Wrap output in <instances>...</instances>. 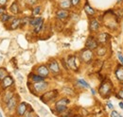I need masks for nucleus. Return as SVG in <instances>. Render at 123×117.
I'll list each match as a JSON object with an SVG mask.
<instances>
[{
	"mask_svg": "<svg viewBox=\"0 0 123 117\" xmlns=\"http://www.w3.org/2000/svg\"><path fill=\"white\" fill-rule=\"evenodd\" d=\"M98 93L102 97H108L112 93V84L109 81L103 82L98 89Z\"/></svg>",
	"mask_w": 123,
	"mask_h": 117,
	"instance_id": "f257e3e1",
	"label": "nucleus"
},
{
	"mask_svg": "<svg viewBox=\"0 0 123 117\" xmlns=\"http://www.w3.org/2000/svg\"><path fill=\"white\" fill-rule=\"evenodd\" d=\"M70 103V100L68 98H62L59 101H57L56 104H55V109H56V111L59 112V113H62V112H64L67 109V105Z\"/></svg>",
	"mask_w": 123,
	"mask_h": 117,
	"instance_id": "f03ea898",
	"label": "nucleus"
},
{
	"mask_svg": "<svg viewBox=\"0 0 123 117\" xmlns=\"http://www.w3.org/2000/svg\"><path fill=\"white\" fill-rule=\"evenodd\" d=\"M58 96V91L57 90H52V91H48L45 93L42 96H41V100L45 103H48L49 101L55 99Z\"/></svg>",
	"mask_w": 123,
	"mask_h": 117,
	"instance_id": "7ed1b4c3",
	"label": "nucleus"
},
{
	"mask_svg": "<svg viewBox=\"0 0 123 117\" xmlns=\"http://www.w3.org/2000/svg\"><path fill=\"white\" fill-rule=\"evenodd\" d=\"M9 11L13 15H17L21 12V6L19 0H14L12 2V4L9 7Z\"/></svg>",
	"mask_w": 123,
	"mask_h": 117,
	"instance_id": "20e7f679",
	"label": "nucleus"
},
{
	"mask_svg": "<svg viewBox=\"0 0 123 117\" xmlns=\"http://www.w3.org/2000/svg\"><path fill=\"white\" fill-rule=\"evenodd\" d=\"M33 90L36 92V93H41V92H44L46 91L47 87H48V84L47 82H46L45 80L43 81H38V82H33Z\"/></svg>",
	"mask_w": 123,
	"mask_h": 117,
	"instance_id": "39448f33",
	"label": "nucleus"
},
{
	"mask_svg": "<svg viewBox=\"0 0 123 117\" xmlns=\"http://www.w3.org/2000/svg\"><path fill=\"white\" fill-rule=\"evenodd\" d=\"M80 58H81L82 61H84V62H86V63L90 62L93 58L92 50L87 49V48H85L84 50H82L81 53H80Z\"/></svg>",
	"mask_w": 123,
	"mask_h": 117,
	"instance_id": "423d86ee",
	"label": "nucleus"
},
{
	"mask_svg": "<svg viewBox=\"0 0 123 117\" xmlns=\"http://www.w3.org/2000/svg\"><path fill=\"white\" fill-rule=\"evenodd\" d=\"M0 82H1V87H2V89H4V90L7 89V88L12 87L14 84V80H13L12 76H10V75H7L4 77V79H2Z\"/></svg>",
	"mask_w": 123,
	"mask_h": 117,
	"instance_id": "0eeeda50",
	"label": "nucleus"
},
{
	"mask_svg": "<svg viewBox=\"0 0 123 117\" xmlns=\"http://www.w3.org/2000/svg\"><path fill=\"white\" fill-rule=\"evenodd\" d=\"M98 46V42L97 41V38L90 36L87 40H86V43H85V47L87 49H90V50H94V49H97Z\"/></svg>",
	"mask_w": 123,
	"mask_h": 117,
	"instance_id": "6e6552de",
	"label": "nucleus"
},
{
	"mask_svg": "<svg viewBox=\"0 0 123 117\" xmlns=\"http://www.w3.org/2000/svg\"><path fill=\"white\" fill-rule=\"evenodd\" d=\"M70 16V12L67 10H62V9H59L56 12V18L58 20H65Z\"/></svg>",
	"mask_w": 123,
	"mask_h": 117,
	"instance_id": "1a4fd4ad",
	"label": "nucleus"
},
{
	"mask_svg": "<svg viewBox=\"0 0 123 117\" xmlns=\"http://www.w3.org/2000/svg\"><path fill=\"white\" fill-rule=\"evenodd\" d=\"M21 18H19V17H13L12 18V20L9 23V25H10V27H9V29H11V30H15V29H19L20 27H21Z\"/></svg>",
	"mask_w": 123,
	"mask_h": 117,
	"instance_id": "9d476101",
	"label": "nucleus"
},
{
	"mask_svg": "<svg viewBox=\"0 0 123 117\" xmlns=\"http://www.w3.org/2000/svg\"><path fill=\"white\" fill-rule=\"evenodd\" d=\"M67 65H68V68L74 70V71H78V65H77V58L75 56H69L67 60Z\"/></svg>",
	"mask_w": 123,
	"mask_h": 117,
	"instance_id": "9b49d317",
	"label": "nucleus"
},
{
	"mask_svg": "<svg viewBox=\"0 0 123 117\" xmlns=\"http://www.w3.org/2000/svg\"><path fill=\"white\" fill-rule=\"evenodd\" d=\"M48 69L50 72H52L53 74H59L61 69H60V66H59V63L57 62V60H51L49 63H48Z\"/></svg>",
	"mask_w": 123,
	"mask_h": 117,
	"instance_id": "f8f14e48",
	"label": "nucleus"
},
{
	"mask_svg": "<svg viewBox=\"0 0 123 117\" xmlns=\"http://www.w3.org/2000/svg\"><path fill=\"white\" fill-rule=\"evenodd\" d=\"M27 111H28V104L26 102H21L16 107V111L19 116H23Z\"/></svg>",
	"mask_w": 123,
	"mask_h": 117,
	"instance_id": "ddd939ff",
	"label": "nucleus"
},
{
	"mask_svg": "<svg viewBox=\"0 0 123 117\" xmlns=\"http://www.w3.org/2000/svg\"><path fill=\"white\" fill-rule=\"evenodd\" d=\"M37 74L39 76H41L42 77L46 78V77L48 76V75H49V69H48V67L46 66V65H40L37 68Z\"/></svg>",
	"mask_w": 123,
	"mask_h": 117,
	"instance_id": "4468645a",
	"label": "nucleus"
},
{
	"mask_svg": "<svg viewBox=\"0 0 123 117\" xmlns=\"http://www.w3.org/2000/svg\"><path fill=\"white\" fill-rule=\"evenodd\" d=\"M83 10H84L85 13L88 15L89 17H94L96 15V10L90 6V4L88 2H85L84 6H83Z\"/></svg>",
	"mask_w": 123,
	"mask_h": 117,
	"instance_id": "2eb2a0df",
	"label": "nucleus"
},
{
	"mask_svg": "<svg viewBox=\"0 0 123 117\" xmlns=\"http://www.w3.org/2000/svg\"><path fill=\"white\" fill-rule=\"evenodd\" d=\"M6 104H7L8 110H10V111L14 110L16 107H17V105H18V104H17V97H16L15 95H12V98L6 103Z\"/></svg>",
	"mask_w": 123,
	"mask_h": 117,
	"instance_id": "dca6fc26",
	"label": "nucleus"
},
{
	"mask_svg": "<svg viewBox=\"0 0 123 117\" xmlns=\"http://www.w3.org/2000/svg\"><path fill=\"white\" fill-rule=\"evenodd\" d=\"M98 29H99V22L97 19L92 18L90 20V22H89V29H90V31L96 32V31H98Z\"/></svg>",
	"mask_w": 123,
	"mask_h": 117,
	"instance_id": "f3484780",
	"label": "nucleus"
},
{
	"mask_svg": "<svg viewBox=\"0 0 123 117\" xmlns=\"http://www.w3.org/2000/svg\"><path fill=\"white\" fill-rule=\"evenodd\" d=\"M59 8L62 9V10L69 11L72 8L71 0H60V2H59Z\"/></svg>",
	"mask_w": 123,
	"mask_h": 117,
	"instance_id": "a211bd4d",
	"label": "nucleus"
},
{
	"mask_svg": "<svg viewBox=\"0 0 123 117\" xmlns=\"http://www.w3.org/2000/svg\"><path fill=\"white\" fill-rule=\"evenodd\" d=\"M13 17H14V16L9 14L8 12H5V13H3V14L0 16V21H1L3 24H7V23H10V22L12 20Z\"/></svg>",
	"mask_w": 123,
	"mask_h": 117,
	"instance_id": "6ab92c4d",
	"label": "nucleus"
},
{
	"mask_svg": "<svg viewBox=\"0 0 123 117\" xmlns=\"http://www.w3.org/2000/svg\"><path fill=\"white\" fill-rule=\"evenodd\" d=\"M109 38H110V36L108 35L107 33H100L97 37V41L98 42V44L99 43L100 44H105L108 40H109Z\"/></svg>",
	"mask_w": 123,
	"mask_h": 117,
	"instance_id": "aec40b11",
	"label": "nucleus"
},
{
	"mask_svg": "<svg viewBox=\"0 0 123 117\" xmlns=\"http://www.w3.org/2000/svg\"><path fill=\"white\" fill-rule=\"evenodd\" d=\"M41 12H42V6H40V5H35L34 7H32V10H31L32 17H37L38 15H40Z\"/></svg>",
	"mask_w": 123,
	"mask_h": 117,
	"instance_id": "412c9836",
	"label": "nucleus"
},
{
	"mask_svg": "<svg viewBox=\"0 0 123 117\" xmlns=\"http://www.w3.org/2000/svg\"><path fill=\"white\" fill-rule=\"evenodd\" d=\"M42 20H43L42 17H39V16H37V17H32V16H31V20H30V24H29V25L33 28V27H35L38 23H40Z\"/></svg>",
	"mask_w": 123,
	"mask_h": 117,
	"instance_id": "4be33fe9",
	"label": "nucleus"
},
{
	"mask_svg": "<svg viewBox=\"0 0 123 117\" xmlns=\"http://www.w3.org/2000/svg\"><path fill=\"white\" fill-rule=\"evenodd\" d=\"M115 74H116L118 80L123 81V66H118V68L116 70Z\"/></svg>",
	"mask_w": 123,
	"mask_h": 117,
	"instance_id": "5701e85b",
	"label": "nucleus"
},
{
	"mask_svg": "<svg viewBox=\"0 0 123 117\" xmlns=\"http://www.w3.org/2000/svg\"><path fill=\"white\" fill-rule=\"evenodd\" d=\"M43 28H44V19L40 23H38L35 27H33V32L34 33H39L43 29Z\"/></svg>",
	"mask_w": 123,
	"mask_h": 117,
	"instance_id": "b1692460",
	"label": "nucleus"
},
{
	"mask_svg": "<svg viewBox=\"0 0 123 117\" xmlns=\"http://www.w3.org/2000/svg\"><path fill=\"white\" fill-rule=\"evenodd\" d=\"M31 78L32 82H38V81H43L45 78L42 77L39 75H35V74H31Z\"/></svg>",
	"mask_w": 123,
	"mask_h": 117,
	"instance_id": "393cba45",
	"label": "nucleus"
},
{
	"mask_svg": "<svg viewBox=\"0 0 123 117\" xmlns=\"http://www.w3.org/2000/svg\"><path fill=\"white\" fill-rule=\"evenodd\" d=\"M97 49H98V50H97V53H98V56H103V55H105V53H106V48H105V46H98Z\"/></svg>",
	"mask_w": 123,
	"mask_h": 117,
	"instance_id": "a878e982",
	"label": "nucleus"
},
{
	"mask_svg": "<svg viewBox=\"0 0 123 117\" xmlns=\"http://www.w3.org/2000/svg\"><path fill=\"white\" fill-rule=\"evenodd\" d=\"M12 95H13V94H12V92H7V93L4 94V96H3V101L5 103H7L11 98H12Z\"/></svg>",
	"mask_w": 123,
	"mask_h": 117,
	"instance_id": "bb28decb",
	"label": "nucleus"
},
{
	"mask_svg": "<svg viewBox=\"0 0 123 117\" xmlns=\"http://www.w3.org/2000/svg\"><path fill=\"white\" fill-rule=\"evenodd\" d=\"M30 20H31V17L30 16H25L23 18H21V27H24L26 25H29L30 24Z\"/></svg>",
	"mask_w": 123,
	"mask_h": 117,
	"instance_id": "cd10ccee",
	"label": "nucleus"
},
{
	"mask_svg": "<svg viewBox=\"0 0 123 117\" xmlns=\"http://www.w3.org/2000/svg\"><path fill=\"white\" fill-rule=\"evenodd\" d=\"M7 75H9L7 69L4 68V67H0V81H1L2 79H4V77H5Z\"/></svg>",
	"mask_w": 123,
	"mask_h": 117,
	"instance_id": "c85d7f7f",
	"label": "nucleus"
},
{
	"mask_svg": "<svg viewBox=\"0 0 123 117\" xmlns=\"http://www.w3.org/2000/svg\"><path fill=\"white\" fill-rule=\"evenodd\" d=\"M78 83H79L80 86H82L83 88H90V85H89L84 79H79V80H78Z\"/></svg>",
	"mask_w": 123,
	"mask_h": 117,
	"instance_id": "c756f323",
	"label": "nucleus"
},
{
	"mask_svg": "<svg viewBox=\"0 0 123 117\" xmlns=\"http://www.w3.org/2000/svg\"><path fill=\"white\" fill-rule=\"evenodd\" d=\"M38 0H27V4L31 7H34L36 4H37Z\"/></svg>",
	"mask_w": 123,
	"mask_h": 117,
	"instance_id": "7c9ffc66",
	"label": "nucleus"
},
{
	"mask_svg": "<svg viewBox=\"0 0 123 117\" xmlns=\"http://www.w3.org/2000/svg\"><path fill=\"white\" fill-rule=\"evenodd\" d=\"M81 0H71V4H72V7H78L80 5Z\"/></svg>",
	"mask_w": 123,
	"mask_h": 117,
	"instance_id": "2f4dec72",
	"label": "nucleus"
},
{
	"mask_svg": "<svg viewBox=\"0 0 123 117\" xmlns=\"http://www.w3.org/2000/svg\"><path fill=\"white\" fill-rule=\"evenodd\" d=\"M10 0H0V7H7Z\"/></svg>",
	"mask_w": 123,
	"mask_h": 117,
	"instance_id": "473e14b6",
	"label": "nucleus"
},
{
	"mask_svg": "<svg viewBox=\"0 0 123 117\" xmlns=\"http://www.w3.org/2000/svg\"><path fill=\"white\" fill-rule=\"evenodd\" d=\"M7 11H8L7 7H0V16L3 14V13L7 12Z\"/></svg>",
	"mask_w": 123,
	"mask_h": 117,
	"instance_id": "72a5a7b5",
	"label": "nucleus"
},
{
	"mask_svg": "<svg viewBox=\"0 0 123 117\" xmlns=\"http://www.w3.org/2000/svg\"><path fill=\"white\" fill-rule=\"evenodd\" d=\"M117 58H118L119 61L121 62V64H122V66H123V56H122V54H121V52H118V53H117Z\"/></svg>",
	"mask_w": 123,
	"mask_h": 117,
	"instance_id": "f704fd0d",
	"label": "nucleus"
},
{
	"mask_svg": "<svg viewBox=\"0 0 123 117\" xmlns=\"http://www.w3.org/2000/svg\"><path fill=\"white\" fill-rule=\"evenodd\" d=\"M111 116L112 117H118L119 116V114H118V112H117V111H112V113H111Z\"/></svg>",
	"mask_w": 123,
	"mask_h": 117,
	"instance_id": "c9c22d12",
	"label": "nucleus"
},
{
	"mask_svg": "<svg viewBox=\"0 0 123 117\" xmlns=\"http://www.w3.org/2000/svg\"><path fill=\"white\" fill-rule=\"evenodd\" d=\"M117 96H118L119 98L123 99V90H120V91L118 92V94H117Z\"/></svg>",
	"mask_w": 123,
	"mask_h": 117,
	"instance_id": "e433bc0d",
	"label": "nucleus"
},
{
	"mask_svg": "<svg viewBox=\"0 0 123 117\" xmlns=\"http://www.w3.org/2000/svg\"><path fill=\"white\" fill-rule=\"evenodd\" d=\"M107 105H108V108H110V109L114 110V106H113V104H112L111 102H108V103H107Z\"/></svg>",
	"mask_w": 123,
	"mask_h": 117,
	"instance_id": "4c0bfd02",
	"label": "nucleus"
},
{
	"mask_svg": "<svg viewBox=\"0 0 123 117\" xmlns=\"http://www.w3.org/2000/svg\"><path fill=\"white\" fill-rule=\"evenodd\" d=\"M91 92H92L93 94H96V90H94V89H91Z\"/></svg>",
	"mask_w": 123,
	"mask_h": 117,
	"instance_id": "58836bf2",
	"label": "nucleus"
},
{
	"mask_svg": "<svg viewBox=\"0 0 123 117\" xmlns=\"http://www.w3.org/2000/svg\"><path fill=\"white\" fill-rule=\"evenodd\" d=\"M119 107H120V108H121V109L123 110V103H122V102L119 103Z\"/></svg>",
	"mask_w": 123,
	"mask_h": 117,
	"instance_id": "ea45409f",
	"label": "nucleus"
},
{
	"mask_svg": "<svg viewBox=\"0 0 123 117\" xmlns=\"http://www.w3.org/2000/svg\"><path fill=\"white\" fill-rule=\"evenodd\" d=\"M122 0H117V3H119V2H121Z\"/></svg>",
	"mask_w": 123,
	"mask_h": 117,
	"instance_id": "a19ab883",
	"label": "nucleus"
},
{
	"mask_svg": "<svg viewBox=\"0 0 123 117\" xmlns=\"http://www.w3.org/2000/svg\"><path fill=\"white\" fill-rule=\"evenodd\" d=\"M34 117H39V116H38V115H35V116H34Z\"/></svg>",
	"mask_w": 123,
	"mask_h": 117,
	"instance_id": "79ce46f5",
	"label": "nucleus"
},
{
	"mask_svg": "<svg viewBox=\"0 0 123 117\" xmlns=\"http://www.w3.org/2000/svg\"><path fill=\"white\" fill-rule=\"evenodd\" d=\"M0 117H2V114H1V113H0Z\"/></svg>",
	"mask_w": 123,
	"mask_h": 117,
	"instance_id": "37998d69",
	"label": "nucleus"
},
{
	"mask_svg": "<svg viewBox=\"0 0 123 117\" xmlns=\"http://www.w3.org/2000/svg\"><path fill=\"white\" fill-rule=\"evenodd\" d=\"M118 117H122V116H121V115H119V116H118Z\"/></svg>",
	"mask_w": 123,
	"mask_h": 117,
	"instance_id": "c03bdc74",
	"label": "nucleus"
},
{
	"mask_svg": "<svg viewBox=\"0 0 123 117\" xmlns=\"http://www.w3.org/2000/svg\"><path fill=\"white\" fill-rule=\"evenodd\" d=\"M76 117H78V116H76Z\"/></svg>",
	"mask_w": 123,
	"mask_h": 117,
	"instance_id": "a18cd8bd",
	"label": "nucleus"
}]
</instances>
